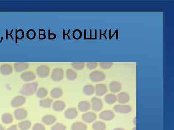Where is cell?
Masks as SVG:
<instances>
[{"label":"cell","instance_id":"cell-4","mask_svg":"<svg viewBox=\"0 0 174 130\" xmlns=\"http://www.w3.org/2000/svg\"><path fill=\"white\" fill-rule=\"evenodd\" d=\"M90 79L93 82H99L104 81L106 75L103 72L100 71H94L90 74Z\"/></svg>","mask_w":174,"mask_h":130},{"label":"cell","instance_id":"cell-31","mask_svg":"<svg viewBox=\"0 0 174 130\" xmlns=\"http://www.w3.org/2000/svg\"><path fill=\"white\" fill-rule=\"evenodd\" d=\"M72 67L77 70H82L85 67L84 63L75 62L72 64Z\"/></svg>","mask_w":174,"mask_h":130},{"label":"cell","instance_id":"cell-14","mask_svg":"<svg viewBox=\"0 0 174 130\" xmlns=\"http://www.w3.org/2000/svg\"><path fill=\"white\" fill-rule=\"evenodd\" d=\"M21 78L25 82H30L36 78V76L34 72L31 71H26L21 74Z\"/></svg>","mask_w":174,"mask_h":130},{"label":"cell","instance_id":"cell-17","mask_svg":"<svg viewBox=\"0 0 174 130\" xmlns=\"http://www.w3.org/2000/svg\"><path fill=\"white\" fill-rule=\"evenodd\" d=\"M0 72L3 75H9L13 72V68L9 65H2L0 67Z\"/></svg>","mask_w":174,"mask_h":130},{"label":"cell","instance_id":"cell-11","mask_svg":"<svg viewBox=\"0 0 174 130\" xmlns=\"http://www.w3.org/2000/svg\"><path fill=\"white\" fill-rule=\"evenodd\" d=\"M130 97L127 92H121L119 93L117 96V101L120 104H125L130 101Z\"/></svg>","mask_w":174,"mask_h":130},{"label":"cell","instance_id":"cell-27","mask_svg":"<svg viewBox=\"0 0 174 130\" xmlns=\"http://www.w3.org/2000/svg\"><path fill=\"white\" fill-rule=\"evenodd\" d=\"M66 77L69 81H74L77 78V73L72 69H68L66 71Z\"/></svg>","mask_w":174,"mask_h":130},{"label":"cell","instance_id":"cell-19","mask_svg":"<svg viewBox=\"0 0 174 130\" xmlns=\"http://www.w3.org/2000/svg\"><path fill=\"white\" fill-rule=\"evenodd\" d=\"M53 110L56 111H62L65 108V104L64 102L62 101H57L54 102L52 105Z\"/></svg>","mask_w":174,"mask_h":130},{"label":"cell","instance_id":"cell-15","mask_svg":"<svg viewBox=\"0 0 174 130\" xmlns=\"http://www.w3.org/2000/svg\"><path fill=\"white\" fill-rule=\"evenodd\" d=\"M109 89L113 93H117L121 90V84L117 81L111 82L109 84Z\"/></svg>","mask_w":174,"mask_h":130},{"label":"cell","instance_id":"cell-7","mask_svg":"<svg viewBox=\"0 0 174 130\" xmlns=\"http://www.w3.org/2000/svg\"><path fill=\"white\" fill-rule=\"evenodd\" d=\"M50 72L49 68L47 66H40L37 68L36 73L39 77L44 78L49 75Z\"/></svg>","mask_w":174,"mask_h":130},{"label":"cell","instance_id":"cell-28","mask_svg":"<svg viewBox=\"0 0 174 130\" xmlns=\"http://www.w3.org/2000/svg\"><path fill=\"white\" fill-rule=\"evenodd\" d=\"M52 104V99L50 98H45L40 100V105L43 108H50L51 107Z\"/></svg>","mask_w":174,"mask_h":130},{"label":"cell","instance_id":"cell-34","mask_svg":"<svg viewBox=\"0 0 174 130\" xmlns=\"http://www.w3.org/2000/svg\"><path fill=\"white\" fill-rule=\"evenodd\" d=\"M98 64L97 62L88 63L86 64V67L89 70H92L97 67Z\"/></svg>","mask_w":174,"mask_h":130},{"label":"cell","instance_id":"cell-24","mask_svg":"<svg viewBox=\"0 0 174 130\" xmlns=\"http://www.w3.org/2000/svg\"><path fill=\"white\" fill-rule=\"evenodd\" d=\"M83 92L87 96H91L95 92V87L92 85H87L84 87Z\"/></svg>","mask_w":174,"mask_h":130},{"label":"cell","instance_id":"cell-3","mask_svg":"<svg viewBox=\"0 0 174 130\" xmlns=\"http://www.w3.org/2000/svg\"><path fill=\"white\" fill-rule=\"evenodd\" d=\"M114 110L118 113L127 114L132 111V109L129 105L125 104L117 105L114 106Z\"/></svg>","mask_w":174,"mask_h":130},{"label":"cell","instance_id":"cell-6","mask_svg":"<svg viewBox=\"0 0 174 130\" xmlns=\"http://www.w3.org/2000/svg\"><path fill=\"white\" fill-rule=\"evenodd\" d=\"M64 77L63 70L59 68L54 69L51 74V78L55 82H59L63 80Z\"/></svg>","mask_w":174,"mask_h":130},{"label":"cell","instance_id":"cell-23","mask_svg":"<svg viewBox=\"0 0 174 130\" xmlns=\"http://www.w3.org/2000/svg\"><path fill=\"white\" fill-rule=\"evenodd\" d=\"M105 101L107 104H113L117 101V96L114 94H107L105 97Z\"/></svg>","mask_w":174,"mask_h":130},{"label":"cell","instance_id":"cell-18","mask_svg":"<svg viewBox=\"0 0 174 130\" xmlns=\"http://www.w3.org/2000/svg\"><path fill=\"white\" fill-rule=\"evenodd\" d=\"M29 67L28 64L26 63H16L14 65L15 70L17 72H22L27 70Z\"/></svg>","mask_w":174,"mask_h":130},{"label":"cell","instance_id":"cell-10","mask_svg":"<svg viewBox=\"0 0 174 130\" xmlns=\"http://www.w3.org/2000/svg\"><path fill=\"white\" fill-rule=\"evenodd\" d=\"M96 115L92 112H86L82 116V119L86 123H92L96 119Z\"/></svg>","mask_w":174,"mask_h":130},{"label":"cell","instance_id":"cell-9","mask_svg":"<svg viewBox=\"0 0 174 130\" xmlns=\"http://www.w3.org/2000/svg\"><path fill=\"white\" fill-rule=\"evenodd\" d=\"M107 87L105 84H98L95 87V94L97 96H102L106 94Z\"/></svg>","mask_w":174,"mask_h":130},{"label":"cell","instance_id":"cell-36","mask_svg":"<svg viewBox=\"0 0 174 130\" xmlns=\"http://www.w3.org/2000/svg\"><path fill=\"white\" fill-rule=\"evenodd\" d=\"M7 130H19L16 125H12Z\"/></svg>","mask_w":174,"mask_h":130},{"label":"cell","instance_id":"cell-16","mask_svg":"<svg viewBox=\"0 0 174 130\" xmlns=\"http://www.w3.org/2000/svg\"><path fill=\"white\" fill-rule=\"evenodd\" d=\"M42 121L45 124L47 125H51L55 123L56 121V118L52 115H45L42 119Z\"/></svg>","mask_w":174,"mask_h":130},{"label":"cell","instance_id":"cell-12","mask_svg":"<svg viewBox=\"0 0 174 130\" xmlns=\"http://www.w3.org/2000/svg\"><path fill=\"white\" fill-rule=\"evenodd\" d=\"M15 117L17 120H22L27 117L28 112L23 109H19L14 111Z\"/></svg>","mask_w":174,"mask_h":130},{"label":"cell","instance_id":"cell-38","mask_svg":"<svg viewBox=\"0 0 174 130\" xmlns=\"http://www.w3.org/2000/svg\"><path fill=\"white\" fill-rule=\"evenodd\" d=\"M0 130H5L4 127L1 124H0Z\"/></svg>","mask_w":174,"mask_h":130},{"label":"cell","instance_id":"cell-35","mask_svg":"<svg viewBox=\"0 0 174 130\" xmlns=\"http://www.w3.org/2000/svg\"><path fill=\"white\" fill-rule=\"evenodd\" d=\"M33 130H45V128L42 124L37 123L34 125Z\"/></svg>","mask_w":174,"mask_h":130},{"label":"cell","instance_id":"cell-25","mask_svg":"<svg viewBox=\"0 0 174 130\" xmlns=\"http://www.w3.org/2000/svg\"><path fill=\"white\" fill-rule=\"evenodd\" d=\"M2 120L3 123L9 124L13 121V116L9 113H5L2 117Z\"/></svg>","mask_w":174,"mask_h":130},{"label":"cell","instance_id":"cell-2","mask_svg":"<svg viewBox=\"0 0 174 130\" xmlns=\"http://www.w3.org/2000/svg\"><path fill=\"white\" fill-rule=\"evenodd\" d=\"M103 102L102 100L97 97H93L91 99V107L95 112H99L103 109Z\"/></svg>","mask_w":174,"mask_h":130},{"label":"cell","instance_id":"cell-1","mask_svg":"<svg viewBox=\"0 0 174 130\" xmlns=\"http://www.w3.org/2000/svg\"><path fill=\"white\" fill-rule=\"evenodd\" d=\"M38 87V83L37 82L29 83L23 85L20 90V93L24 96H29L34 95L36 92Z\"/></svg>","mask_w":174,"mask_h":130},{"label":"cell","instance_id":"cell-32","mask_svg":"<svg viewBox=\"0 0 174 130\" xmlns=\"http://www.w3.org/2000/svg\"><path fill=\"white\" fill-rule=\"evenodd\" d=\"M66 126L60 123H57L54 124L51 128V130H66Z\"/></svg>","mask_w":174,"mask_h":130},{"label":"cell","instance_id":"cell-13","mask_svg":"<svg viewBox=\"0 0 174 130\" xmlns=\"http://www.w3.org/2000/svg\"><path fill=\"white\" fill-rule=\"evenodd\" d=\"M78 115V112L76 108H69L64 112L65 117L67 119H72L76 118Z\"/></svg>","mask_w":174,"mask_h":130},{"label":"cell","instance_id":"cell-8","mask_svg":"<svg viewBox=\"0 0 174 130\" xmlns=\"http://www.w3.org/2000/svg\"><path fill=\"white\" fill-rule=\"evenodd\" d=\"M26 102V98L22 96H17L12 99L11 105L14 108H17L24 105Z\"/></svg>","mask_w":174,"mask_h":130},{"label":"cell","instance_id":"cell-26","mask_svg":"<svg viewBox=\"0 0 174 130\" xmlns=\"http://www.w3.org/2000/svg\"><path fill=\"white\" fill-rule=\"evenodd\" d=\"M63 91L61 88H55L52 90L51 96L53 98H59L62 96Z\"/></svg>","mask_w":174,"mask_h":130},{"label":"cell","instance_id":"cell-22","mask_svg":"<svg viewBox=\"0 0 174 130\" xmlns=\"http://www.w3.org/2000/svg\"><path fill=\"white\" fill-rule=\"evenodd\" d=\"M92 128L93 130H106V126L104 122L97 121L93 123Z\"/></svg>","mask_w":174,"mask_h":130},{"label":"cell","instance_id":"cell-5","mask_svg":"<svg viewBox=\"0 0 174 130\" xmlns=\"http://www.w3.org/2000/svg\"><path fill=\"white\" fill-rule=\"evenodd\" d=\"M115 118V114L112 111L106 110L101 112L99 118L104 121H111Z\"/></svg>","mask_w":174,"mask_h":130},{"label":"cell","instance_id":"cell-33","mask_svg":"<svg viewBox=\"0 0 174 130\" xmlns=\"http://www.w3.org/2000/svg\"><path fill=\"white\" fill-rule=\"evenodd\" d=\"M113 63L112 62H101L100 63V67L104 69H110L113 66Z\"/></svg>","mask_w":174,"mask_h":130},{"label":"cell","instance_id":"cell-37","mask_svg":"<svg viewBox=\"0 0 174 130\" xmlns=\"http://www.w3.org/2000/svg\"><path fill=\"white\" fill-rule=\"evenodd\" d=\"M112 130H125V129L121 128H116L115 129H113Z\"/></svg>","mask_w":174,"mask_h":130},{"label":"cell","instance_id":"cell-20","mask_svg":"<svg viewBox=\"0 0 174 130\" xmlns=\"http://www.w3.org/2000/svg\"><path fill=\"white\" fill-rule=\"evenodd\" d=\"M78 108L81 112H86L91 108V104L88 101H81L78 104Z\"/></svg>","mask_w":174,"mask_h":130},{"label":"cell","instance_id":"cell-21","mask_svg":"<svg viewBox=\"0 0 174 130\" xmlns=\"http://www.w3.org/2000/svg\"><path fill=\"white\" fill-rule=\"evenodd\" d=\"M87 126L84 123L82 122H76L73 124L71 130H87Z\"/></svg>","mask_w":174,"mask_h":130},{"label":"cell","instance_id":"cell-30","mask_svg":"<svg viewBox=\"0 0 174 130\" xmlns=\"http://www.w3.org/2000/svg\"><path fill=\"white\" fill-rule=\"evenodd\" d=\"M48 92L45 88H40L37 91L36 96L39 98H43L47 96Z\"/></svg>","mask_w":174,"mask_h":130},{"label":"cell","instance_id":"cell-29","mask_svg":"<svg viewBox=\"0 0 174 130\" xmlns=\"http://www.w3.org/2000/svg\"><path fill=\"white\" fill-rule=\"evenodd\" d=\"M31 126V123L29 120H26L22 121L19 123V127L21 130H28Z\"/></svg>","mask_w":174,"mask_h":130}]
</instances>
